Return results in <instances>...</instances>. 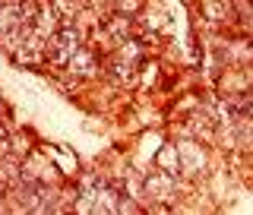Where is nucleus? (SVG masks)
Segmentation results:
<instances>
[{"label": "nucleus", "instance_id": "1", "mask_svg": "<svg viewBox=\"0 0 253 215\" xmlns=\"http://www.w3.org/2000/svg\"><path fill=\"white\" fill-rule=\"evenodd\" d=\"M76 51H79V29H60V32H54L51 44H47V54H51L54 63H70Z\"/></svg>", "mask_w": 253, "mask_h": 215}, {"label": "nucleus", "instance_id": "2", "mask_svg": "<svg viewBox=\"0 0 253 215\" xmlns=\"http://www.w3.org/2000/svg\"><path fill=\"white\" fill-rule=\"evenodd\" d=\"M158 168H162L165 174H177L180 171V152L177 149H162V155H158Z\"/></svg>", "mask_w": 253, "mask_h": 215}, {"label": "nucleus", "instance_id": "3", "mask_svg": "<svg viewBox=\"0 0 253 215\" xmlns=\"http://www.w3.org/2000/svg\"><path fill=\"white\" fill-rule=\"evenodd\" d=\"M70 67L76 70V73H83V76H89L92 70H95V57L89 51H76L73 54V60H70Z\"/></svg>", "mask_w": 253, "mask_h": 215}]
</instances>
